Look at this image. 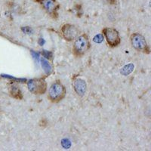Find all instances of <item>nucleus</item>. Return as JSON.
Instances as JSON below:
<instances>
[{
  "label": "nucleus",
  "mask_w": 151,
  "mask_h": 151,
  "mask_svg": "<svg viewBox=\"0 0 151 151\" xmlns=\"http://www.w3.org/2000/svg\"><path fill=\"white\" fill-rule=\"evenodd\" d=\"M131 42L135 49L141 52L149 53V48L145 40V38L139 33H133L131 36Z\"/></svg>",
  "instance_id": "39448f33"
},
{
  "label": "nucleus",
  "mask_w": 151,
  "mask_h": 151,
  "mask_svg": "<svg viewBox=\"0 0 151 151\" xmlns=\"http://www.w3.org/2000/svg\"><path fill=\"white\" fill-rule=\"evenodd\" d=\"M44 8L48 14L53 17L58 15V10L59 9L58 3L56 0H36Z\"/></svg>",
  "instance_id": "0eeeda50"
},
{
  "label": "nucleus",
  "mask_w": 151,
  "mask_h": 151,
  "mask_svg": "<svg viewBox=\"0 0 151 151\" xmlns=\"http://www.w3.org/2000/svg\"><path fill=\"white\" fill-rule=\"evenodd\" d=\"M104 35L106 37V40L109 45L111 47H116L119 45L121 42L120 36L119 32L114 28L106 27L103 29Z\"/></svg>",
  "instance_id": "20e7f679"
},
{
  "label": "nucleus",
  "mask_w": 151,
  "mask_h": 151,
  "mask_svg": "<svg viewBox=\"0 0 151 151\" xmlns=\"http://www.w3.org/2000/svg\"><path fill=\"white\" fill-rule=\"evenodd\" d=\"M73 87L76 92L80 96H83L86 91V81L82 79H76L73 82Z\"/></svg>",
  "instance_id": "6e6552de"
},
{
  "label": "nucleus",
  "mask_w": 151,
  "mask_h": 151,
  "mask_svg": "<svg viewBox=\"0 0 151 151\" xmlns=\"http://www.w3.org/2000/svg\"><path fill=\"white\" fill-rule=\"evenodd\" d=\"M29 91L34 94H43L46 91L47 84L44 79H33L27 82Z\"/></svg>",
  "instance_id": "7ed1b4c3"
},
{
  "label": "nucleus",
  "mask_w": 151,
  "mask_h": 151,
  "mask_svg": "<svg viewBox=\"0 0 151 151\" xmlns=\"http://www.w3.org/2000/svg\"><path fill=\"white\" fill-rule=\"evenodd\" d=\"M10 93L12 94V97L17 98V99H21L22 98V95H21V92L20 91L18 88L15 86H12L10 88Z\"/></svg>",
  "instance_id": "1a4fd4ad"
},
{
  "label": "nucleus",
  "mask_w": 151,
  "mask_h": 151,
  "mask_svg": "<svg viewBox=\"0 0 151 151\" xmlns=\"http://www.w3.org/2000/svg\"><path fill=\"white\" fill-rule=\"evenodd\" d=\"M90 42L86 35L83 34L76 38L73 45L74 53L78 56L83 55L90 48Z\"/></svg>",
  "instance_id": "f03ea898"
},
{
  "label": "nucleus",
  "mask_w": 151,
  "mask_h": 151,
  "mask_svg": "<svg viewBox=\"0 0 151 151\" xmlns=\"http://www.w3.org/2000/svg\"><path fill=\"white\" fill-rule=\"evenodd\" d=\"M42 67L44 68L45 72L48 74H49L50 73H51V71H52V67L50 66L49 63H48L46 60H45V59H42Z\"/></svg>",
  "instance_id": "9d476101"
},
{
  "label": "nucleus",
  "mask_w": 151,
  "mask_h": 151,
  "mask_svg": "<svg viewBox=\"0 0 151 151\" xmlns=\"http://www.w3.org/2000/svg\"><path fill=\"white\" fill-rule=\"evenodd\" d=\"M106 1L110 4H114L116 2V0H106Z\"/></svg>",
  "instance_id": "f8f14e48"
},
{
  "label": "nucleus",
  "mask_w": 151,
  "mask_h": 151,
  "mask_svg": "<svg viewBox=\"0 0 151 151\" xmlns=\"http://www.w3.org/2000/svg\"><path fill=\"white\" fill-rule=\"evenodd\" d=\"M66 88L60 82H55L48 91V98L52 102H59L65 97Z\"/></svg>",
  "instance_id": "f257e3e1"
},
{
  "label": "nucleus",
  "mask_w": 151,
  "mask_h": 151,
  "mask_svg": "<svg viewBox=\"0 0 151 151\" xmlns=\"http://www.w3.org/2000/svg\"><path fill=\"white\" fill-rule=\"evenodd\" d=\"M61 33L64 38L67 41H73L76 40L79 35V30L74 25L67 24L61 27Z\"/></svg>",
  "instance_id": "423d86ee"
},
{
  "label": "nucleus",
  "mask_w": 151,
  "mask_h": 151,
  "mask_svg": "<svg viewBox=\"0 0 151 151\" xmlns=\"http://www.w3.org/2000/svg\"><path fill=\"white\" fill-rule=\"evenodd\" d=\"M103 39L104 37L102 35H98V36L94 37V41L97 42H101L103 41Z\"/></svg>",
  "instance_id": "9b49d317"
}]
</instances>
